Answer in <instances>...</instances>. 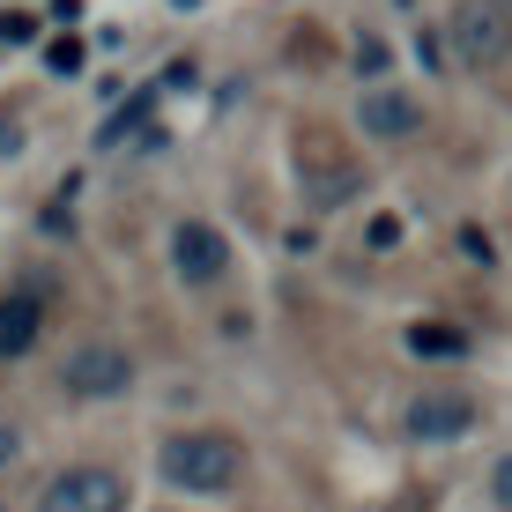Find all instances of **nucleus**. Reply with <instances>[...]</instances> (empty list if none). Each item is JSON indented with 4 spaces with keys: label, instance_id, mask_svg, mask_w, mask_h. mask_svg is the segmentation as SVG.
Masks as SVG:
<instances>
[{
    "label": "nucleus",
    "instance_id": "nucleus-1",
    "mask_svg": "<svg viewBox=\"0 0 512 512\" xmlns=\"http://www.w3.org/2000/svg\"><path fill=\"white\" fill-rule=\"evenodd\" d=\"M238 468H245V453L223 431H186V438L164 446V483L171 490H231Z\"/></svg>",
    "mask_w": 512,
    "mask_h": 512
},
{
    "label": "nucleus",
    "instance_id": "nucleus-2",
    "mask_svg": "<svg viewBox=\"0 0 512 512\" xmlns=\"http://www.w3.org/2000/svg\"><path fill=\"white\" fill-rule=\"evenodd\" d=\"M446 45L453 60L468 67H490L512 52V0H461V8L446 15Z\"/></svg>",
    "mask_w": 512,
    "mask_h": 512
},
{
    "label": "nucleus",
    "instance_id": "nucleus-3",
    "mask_svg": "<svg viewBox=\"0 0 512 512\" xmlns=\"http://www.w3.org/2000/svg\"><path fill=\"white\" fill-rule=\"evenodd\" d=\"M60 386L82 394V401H112V394L134 386V364H127V349H112V342H82V349H67Z\"/></svg>",
    "mask_w": 512,
    "mask_h": 512
},
{
    "label": "nucleus",
    "instance_id": "nucleus-4",
    "mask_svg": "<svg viewBox=\"0 0 512 512\" xmlns=\"http://www.w3.org/2000/svg\"><path fill=\"white\" fill-rule=\"evenodd\" d=\"M45 512H127V483L112 468H67L45 483Z\"/></svg>",
    "mask_w": 512,
    "mask_h": 512
},
{
    "label": "nucleus",
    "instance_id": "nucleus-5",
    "mask_svg": "<svg viewBox=\"0 0 512 512\" xmlns=\"http://www.w3.org/2000/svg\"><path fill=\"white\" fill-rule=\"evenodd\" d=\"M401 423H409L416 446H446V438H461L475 423V401L461 394V386H431V394L409 401V416H401Z\"/></svg>",
    "mask_w": 512,
    "mask_h": 512
},
{
    "label": "nucleus",
    "instance_id": "nucleus-6",
    "mask_svg": "<svg viewBox=\"0 0 512 512\" xmlns=\"http://www.w3.org/2000/svg\"><path fill=\"white\" fill-rule=\"evenodd\" d=\"M357 127L379 134V141H409L423 127V97L416 90H394V82H379V90L357 97Z\"/></svg>",
    "mask_w": 512,
    "mask_h": 512
},
{
    "label": "nucleus",
    "instance_id": "nucleus-7",
    "mask_svg": "<svg viewBox=\"0 0 512 512\" xmlns=\"http://www.w3.org/2000/svg\"><path fill=\"white\" fill-rule=\"evenodd\" d=\"M171 260H179L186 282H223V268H231V245H223L216 223H179V231H171Z\"/></svg>",
    "mask_w": 512,
    "mask_h": 512
},
{
    "label": "nucleus",
    "instance_id": "nucleus-8",
    "mask_svg": "<svg viewBox=\"0 0 512 512\" xmlns=\"http://www.w3.org/2000/svg\"><path fill=\"white\" fill-rule=\"evenodd\" d=\"M38 327H45L38 290H8L0 297V357H23V349L38 342Z\"/></svg>",
    "mask_w": 512,
    "mask_h": 512
},
{
    "label": "nucleus",
    "instance_id": "nucleus-9",
    "mask_svg": "<svg viewBox=\"0 0 512 512\" xmlns=\"http://www.w3.org/2000/svg\"><path fill=\"white\" fill-rule=\"evenodd\" d=\"M409 349H416V357H461L468 334L446 327V320H423V327H409Z\"/></svg>",
    "mask_w": 512,
    "mask_h": 512
},
{
    "label": "nucleus",
    "instance_id": "nucleus-10",
    "mask_svg": "<svg viewBox=\"0 0 512 512\" xmlns=\"http://www.w3.org/2000/svg\"><path fill=\"white\" fill-rule=\"evenodd\" d=\"M45 67H52V75H75V67H82V45H75V38L45 45Z\"/></svg>",
    "mask_w": 512,
    "mask_h": 512
},
{
    "label": "nucleus",
    "instance_id": "nucleus-11",
    "mask_svg": "<svg viewBox=\"0 0 512 512\" xmlns=\"http://www.w3.org/2000/svg\"><path fill=\"white\" fill-rule=\"evenodd\" d=\"M461 253H468V260H483V268H490V253H498V245H490V231H475V223H468V231H461Z\"/></svg>",
    "mask_w": 512,
    "mask_h": 512
},
{
    "label": "nucleus",
    "instance_id": "nucleus-12",
    "mask_svg": "<svg viewBox=\"0 0 512 512\" xmlns=\"http://www.w3.org/2000/svg\"><path fill=\"white\" fill-rule=\"evenodd\" d=\"M0 38H8V45H30V38H38V23H30V15H0Z\"/></svg>",
    "mask_w": 512,
    "mask_h": 512
},
{
    "label": "nucleus",
    "instance_id": "nucleus-13",
    "mask_svg": "<svg viewBox=\"0 0 512 512\" xmlns=\"http://www.w3.org/2000/svg\"><path fill=\"white\" fill-rule=\"evenodd\" d=\"M490 498H498V505H512V453L498 461V475H490Z\"/></svg>",
    "mask_w": 512,
    "mask_h": 512
},
{
    "label": "nucleus",
    "instance_id": "nucleus-14",
    "mask_svg": "<svg viewBox=\"0 0 512 512\" xmlns=\"http://www.w3.org/2000/svg\"><path fill=\"white\" fill-rule=\"evenodd\" d=\"M357 67H372V75H379V67H386V45H379V38H357Z\"/></svg>",
    "mask_w": 512,
    "mask_h": 512
},
{
    "label": "nucleus",
    "instance_id": "nucleus-15",
    "mask_svg": "<svg viewBox=\"0 0 512 512\" xmlns=\"http://www.w3.org/2000/svg\"><path fill=\"white\" fill-rule=\"evenodd\" d=\"M15 453H23V438H15V431H8V423H0V468H8V461H15Z\"/></svg>",
    "mask_w": 512,
    "mask_h": 512
},
{
    "label": "nucleus",
    "instance_id": "nucleus-16",
    "mask_svg": "<svg viewBox=\"0 0 512 512\" xmlns=\"http://www.w3.org/2000/svg\"><path fill=\"white\" fill-rule=\"evenodd\" d=\"M0 512H8V505H0Z\"/></svg>",
    "mask_w": 512,
    "mask_h": 512
}]
</instances>
